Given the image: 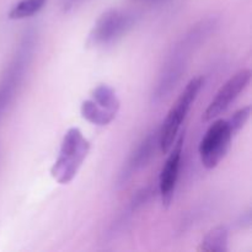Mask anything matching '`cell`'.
<instances>
[{
	"label": "cell",
	"instance_id": "6da1fadb",
	"mask_svg": "<svg viewBox=\"0 0 252 252\" xmlns=\"http://www.w3.org/2000/svg\"><path fill=\"white\" fill-rule=\"evenodd\" d=\"M216 27L217 20L213 17L202 20L192 26L187 33L175 44L162 65L161 73L153 91V102L160 103L172 93L184 75L191 53L208 38Z\"/></svg>",
	"mask_w": 252,
	"mask_h": 252
},
{
	"label": "cell",
	"instance_id": "7a4b0ae2",
	"mask_svg": "<svg viewBox=\"0 0 252 252\" xmlns=\"http://www.w3.org/2000/svg\"><path fill=\"white\" fill-rule=\"evenodd\" d=\"M37 46V33L34 30H27L20 41L9 66L0 80V120L16 96L25 75L30 68L34 49Z\"/></svg>",
	"mask_w": 252,
	"mask_h": 252
},
{
	"label": "cell",
	"instance_id": "3957f363",
	"mask_svg": "<svg viewBox=\"0 0 252 252\" xmlns=\"http://www.w3.org/2000/svg\"><path fill=\"white\" fill-rule=\"evenodd\" d=\"M90 150V143L79 128L66 130L62 140L58 158L51 169V176L58 184L66 185L74 180Z\"/></svg>",
	"mask_w": 252,
	"mask_h": 252
},
{
	"label": "cell",
	"instance_id": "277c9868",
	"mask_svg": "<svg viewBox=\"0 0 252 252\" xmlns=\"http://www.w3.org/2000/svg\"><path fill=\"white\" fill-rule=\"evenodd\" d=\"M202 86H203V78L197 76L192 79L184 89L174 106L170 108L161 128L159 129V149L164 154L169 152L176 140L182 122L196 101Z\"/></svg>",
	"mask_w": 252,
	"mask_h": 252
},
{
	"label": "cell",
	"instance_id": "5b68a950",
	"mask_svg": "<svg viewBox=\"0 0 252 252\" xmlns=\"http://www.w3.org/2000/svg\"><path fill=\"white\" fill-rule=\"evenodd\" d=\"M137 15L129 10L110 9L94 25L88 38L90 46H108L125 36L135 24Z\"/></svg>",
	"mask_w": 252,
	"mask_h": 252
},
{
	"label": "cell",
	"instance_id": "8992f818",
	"mask_svg": "<svg viewBox=\"0 0 252 252\" xmlns=\"http://www.w3.org/2000/svg\"><path fill=\"white\" fill-rule=\"evenodd\" d=\"M234 132L229 125L228 120H217L207 129L206 134L199 143V157L206 169L212 170L219 165V162L225 158Z\"/></svg>",
	"mask_w": 252,
	"mask_h": 252
},
{
	"label": "cell",
	"instance_id": "52a82bcc",
	"mask_svg": "<svg viewBox=\"0 0 252 252\" xmlns=\"http://www.w3.org/2000/svg\"><path fill=\"white\" fill-rule=\"evenodd\" d=\"M252 73L250 69H243L234 74L216 94L213 100L208 105L203 113L204 121H211L225 112L238 96L245 90L251 81Z\"/></svg>",
	"mask_w": 252,
	"mask_h": 252
},
{
	"label": "cell",
	"instance_id": "ba28073f",
	"mask_svg": "<svg viewBox=\"0 0 252 252\" xmlns=\"http://www.w3.org/2000/svg\"><path fill=\"white\" fill-rule=\"evenodd\" d=\"M185 133L180 135L179 139L170 148V154L162 166L159 176V192L161 196L162 204L169 207L174 198L175 189H176L177 179H179L180 166H181L182 148H184Z\"/></svg>",
	"mask_w": 252,
	"mask_h": 252
},
{
	"label": "cell",
	"instance_id": "9c48e42d",
	"mask_svg": "<svg viewBox=\"0 0 252 252\" xmlns=\"http://www.w3.org/2000/svg\"><path fill=\"white\" fill-rule=\"evenodd\" d=\"M157 147H159V130H153L148 133L147 137L138 144V147L129 155L127 162L123 165L122 170L120 171L117 184L123 186L128 180H130L133 175L144 169L154 157Z\"/></svg>",
	"mask_w": 252,
	"mask_h": 252
},
{
	"label": "cell",
	"instance_id": "30bf717a",
	"mask_svg": "<svg viewBox=\"0 0 252 252\" xmlns=\"http://www.w3.org/2000/svg\"><path fill=\"white\" fill-rule=\"evenodd\" d=\"M198 251L226 252L228 251V230L225 226L218 225L212 228L203 236Z\"/></svg>",
	"mask_w": 252,
	"mask_h": 252
},
{
	"label": "cell",
	"instance_id": "8fae6325",
	"mask_svg": "<svg viewBox=\"0 0 252 252\" xmlns=\"http://www.w3.org/2000/svg\"><path fill=\"white\" fill-rule=\"evenodd\" d=\"M81 116L90 123L96 126H107L116 118V115L101 108L93 100H86L81 103Z\"/></svg>",
	"mask_w": 252,
	"mask_h": 252
},
{
	"label": "cell",
	"instance_id": "7c38bea8",
	"mask_svg": "<svg viewBox=\"0 0 252 252\" xmlns=\"http://www.w3.org/2000/svg\"><path fill=\"white\" fill-rule=\"evenodd\" d=\"M91 100L97 103L101 108L113 113V115H117L118 110H120V100H118L115 90L108 85H98L97 88L94 89Z\"/></svg>",
	"mask_w": 252,
	"mask_h": 252
},
{
	"label": "cell",
	"instance_id": "4fadbf2b",
	"mask_svg": "<svg viewBox=\"0 0 252 252\" xmlns=\"http://www.w3.org/2000/svg\"><path fill=\"white\" fill-rule=\"evenodd\" d=\"M47 0H20L9 11V19L24 20L38 14L46 5Z\"/></svg>",
	"mask_w": 252,
	"mask_h": 252
},
{
	"label": "cell",
	"instance_id": "5bb4252c",
	"mask_svg": "<svg viewBox=\"0 0 252 252\" xmlns=\"http://www.w3.org/2000/svg\"><path fill=\"white\" fill-rule=\"evenodd\" d=\"M250 115H251V107L250 106H245V107L240 108V110H238L236 112H234L233 116L226 118L229 125H230L231 129H233L234 134H236V133H238L239 130L246 125V122H248L249 118H250Z\"/></svg>",
	"mask_w": 252,
	"mask_h": 252
}]
</instances>
